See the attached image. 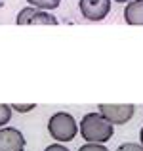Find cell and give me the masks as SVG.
<instances>
[{"label":"cell","instance_id":"1","mask_svg":"<svg viewBox=\"0 0 143 151\" xmlns=\"http://www.w3.org/2000/svg\"><path fill=\"white\" fill-rule=\"evenodd\" d=\"M114 128L101 113H86L80 121V136L92 144H105L113 138Z\"/></svg>","mask_w":143,"mask_h":151},{"label":"cell","instance_id":"10","mask_svg":"<svg viewBox=\"0 0 143 151\" xmlns=\"http://www.w3.org/2000/svg\"><path fill=\"white\" fill-rule=\"evenodd\" d=\"M78 151H109L103 144H92V142H88V144H84Z\"/></svg>","mask_w":143,"mask_h":151},{"label":"cell","instance_id":"9","mask_svg":"<svg viewBox=\"0 0 143 151\" xmlns=\"http://www.w3.org/2000/svg\"><path fill=\"white\" fill-rule=\"evenodd\" d=\"M11 109H14V107L8 105V103H0V126H4V124H8V122H10Z\"/></svg>","mask_w":143,"mask_h":151},{"label":"cell","instance_id":"8","mask_svg":"<svg viewBox=\"0 0 143 151\" xmlns=\"http://www.w3.org/2000/svg\"><path fill=\"white\" fill-rule=\"evenodd\" d=\"M27 2L40 10H55V8H59L61 0H27Z\"/></svg>","mask_w":143,"mask_h":151},{"label":"cell","instance_id":"2","mask_svg":"<svg viewBox=\"0 0 143 151\" xmlns=\"http://www.w3.org/2000/svg\"><path fill=\"white\" fill-rule=\"evenodd\" d=\"M78 124L74 121V117L71 113L59 111L54 113L48 121V132L55 142H71L74 140V136L78 134Z\"/></svg>","mask_w":143,"mask_h":151},{"label":"cell","instance_id":"12","mask_svg":"<svg viewBox=\"0 0 143 151\" xmlns=\"http://www.w3.org/2000/svg\"><path fill=\"white\" fill-rule=\"evenodd\" d=\"M11 107H14L15 111H19V113H29V111L34 109V103H29V105H19V103H14Z\"/></svg>","mask_w":143,"mask_h":151},{"label":"cell","instance_id":"5","mask_svg":"<svg viewBox=\"0 0 143 151\" xmlns=\"http://www.w3.org/2000/svg\"><path fill=\"white\" fill-rule=\"evenodd\" d=\"M78 8L88 21H101L111 12V0H80Z\"/></svg>","mask_w":143,"mask_h":151},{"label":"cell","instance_id":"4","mask_svg":"<svg viewBox=\"0 0 143 151\" xmlns=\"http://www.w3.org/2000/svg\"><path fill=\"white\" fill-rule=\"evenodd\" d=\"M99 113L113 124H126L136 113V107L132 103H122V105H113V103H101Z\"/></svg>","mask_w":143,"mask_h":151},{"label":"cell","instance_id":"7","mask_svg":"<svg viewBox=\"0 0 143 151\" xmlns=\"http://www.w3.org/2000/svg\"><path fill=\"white\" fill-rule=\"evenodd\" d=\"M124 21L128 25H143V0H130L126 4Z\"/></svg>","mask_w":143,"mask_h":151},{"label":"cell","instance_id":"14","mask_svg":"<svg viewBox=\"0 0 143 151\" xmlns=\"http://www.w3.org/2000/svg\"><path fill=\"white\" fill-rule=\"evenodd\" d=\"M139 140H141V145H143V128H141V132H139Z\"/></svg>","mask_w":143,"mask_h":151},{"label":"cell","instance_id":"6","mask_svg":"<svg viewBox=\"0 0 143 151\" xmlns=\"http://www.w3.org/2000/svg\"><path fill=\"white\" fill-rule=\"evenodd\" d=\"M0 151H25V138L17 128H0Z\"/></svg>","mask_w":143,"mask_h":151},{"label":"cell","instance_id":"11","mask_svg":"<svg viewBox=\"0 0 143 151\" xmlns=\"http://www.w3.org/2000/svg\"><path fill=\"white\" fill-rule=\"evenodd\" d=\"M117 151H143V145L141 144H132V142H128V144L118 145Z\"/></svg>","mask_w":143,"mask_h":151},{"label":"cell","instance_id":"13","mask_svg":"<svg viewBox=\"0 0 143 151\" xmlns=\"http://www.w3.org/2000/svg\"><path fill=\"white\" fill-rule=\"evenodd\" d=\"M44 151H69V149H67L65 145H61V144H51V145H48Z\"/></svg>","mask_w":143,"mask_h":151},{"label":"cell","instance_id":"15","mask_svg":"<svg viewBox=\"0 0 143 151\" xmlns=\"http://www.w3.org/2000/svg\"><path fill=\"white\" fill-rule=\"evenodd\" d=\"M114 2H120L122 4V2H130V0H114Z\"/></svg>","mask_w":143,"mask_h":151},{"label":"cell","instance_id":"3","mask_svg":"<svg viewBox=\"0 0 143 151\" xmlns=\"http://www.w3.org/2000/svg\"><path fill=\"white\" fill-rule=\"evenodd\" d=\"M17 25H57V17H54L51 14H48L46 10H40V8H23L17 14V19H15Z\"/></svg>","mask_w":143,"mask_h":151}]
</instances>
